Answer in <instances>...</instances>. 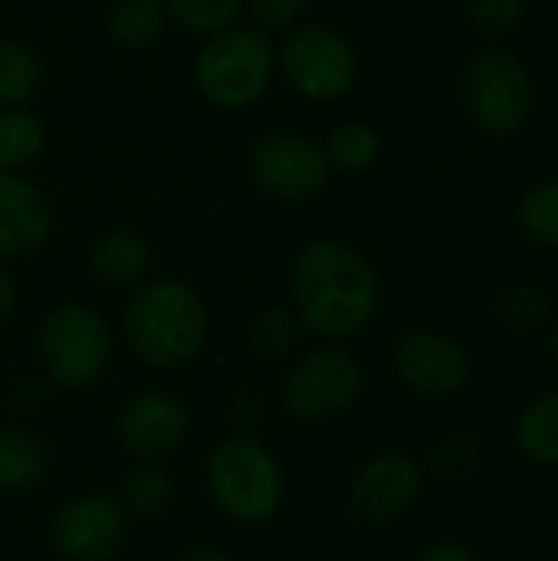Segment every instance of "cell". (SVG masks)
Returning a JSON list of instances; mask_svg holds the SVG:
<instances>
[{"mask_svg": "<svg viewBox=\"0 0 558 561\" xmlns=\"http://www.w3.org/2000/svg\"><path fill=\"white\" fill-rule=\"evenodd\" d=\"M289 302L303 329L339 342L372 325L382 283L362 250L335 237H316L293 260Z\"/></svg>", "mask_w": 558, "mask_h": 561, "instance_id": "1", "label": "cell"}, {"mask_svg": "<svg viewBox=\"0 0 558 561\" xmlns=\"http://www.w3.org/2000/svg\"><path fill=\"white\" fill-rule=\"evenodd\" d=\"M207 302L201 293L174 276L148 279L132 289L122 316V332L128 348L148 368H181L197 358L207 342Z\"/></svg>", "mask_w": 558, "mask_h": 561, "instance_id": "2", "label": "cell"}, {"mask_svg": "<svg viewBox=\"0 0 558 561\" xmlns=\"http://www.w3.org/2000/svg\"><path fill=\"white\" fill-rule=\"evenodd\" d=\"M191 79L201 99L220 112H247L276 85V43L250 23H234L201 39Z\"/></svg>", "mask_w": 558, "mask_h": 561, "instance_id": "3", "label": "cell"}, {"mask_svg": "<svg viewBox=\"0 0 558 561\" xmlns=\"http://www.w3.org/2000/svg\"><path fill=\"white\" fill-rule=\"evenodd\" d=\"M276 76L303 102H339L358 82V53L335 26L303 20L276 43Z\"/></svg>", "mask_w": 558, "mask_h": 561, "instance_id": "4", "label": "cell"}, {"mask_svg": "<svg viewBox=\"0 0 558 561\" xmlns=\"http://www.w3.org/2000/svg\"><path fill=\"white\" fill-rule=\"evenodd\" d=\"M207 493L227 519L257 526L276 516L283 503V473L260 440L240 434L210 454Z\"/></svg>", "mask_w": 558, "mask_h": 561, "instance_id": "5", "label": "cell"}, {"mask_svg": "<svg viewBox=\"0 0 558 561\" xmlns=\"http://www.w3.org/2000/svg\"><path fill=\"white\" fill-rule=\"evenodd\" d=\"M36 348L46 378L66 391H79L105 375L112 358V332L99 309L86 302H62L43 319Z\"/></svg>", "mask_w": 558, "mask_h": 561, "instance_id": "6", "label": "cell"}, {"mask_svg": "<svg viewBox=\"0 0 558 561\" xmlns=\"http://www.w3.org/2000/svg\"><path fill=\"white\" fill-rule=\"evenodd\" d=\"M247 174L263 197L280 204H306L329 187L332 164L322 141H316L312 135L273 128L250 145Z\"/></svg>", "mask_w": 558, "mask_h": 561, "instance_id": "7", "label": "cell"}, {"mask_svg": "<svg viewBox=\"0 0 558 561\" xmlns=\"http://www.w3.org/2000/svg\"><path fill=\"white\" fill-rule=\"evenodd\" d=\"M464 115L487 135H513L533 112V82L520 59L506 53H477L457 82Z\"/></svg>", "mask_w": 558, "mask_h": 561, "instance_id": "8", "label": "cell"}, {"mask_svg": "<svg viewBox=\"0 0 558 561\" xmlns=\"http://www.w3.org/2000/svg\"><path fill=\"white\" fill-rule=\"evenodd\" d=\"M362 394V368L342 348H316L303 355L283 378L280 401L293 417L329 421L345 414Z\"/></svg>", "mask_w": 558, "mask_h": 561, "instance_id": "9", "label": "cell"}, {"mask_svg": "<svg viewBox=\"0 0 558 561\" xmlns=\"http://www.w3.org/2000/svg\"><path fill=\"white\" fill-rule=\"evenodd\" d=\"M424 493V470L418 460L398 450L375 454L355 473L349 490V510L365 526H385L414 510Z\"/></svg>", "mask_w": 558, "mask_h": 561, "instance_id": "10", "label": "cell"}, {"mask_svg": "<svg viewBox=\"0 0 558 561\" xmlns=\"http://www.w3.org/2000/svg\"><path fill=\"white\" fill-rule=\"evenodd\" d=\"M128 536V516L118 500L82 496L62 506L53 519L49 539L66 561H109Z\"/></svg>", "mask_w": 558, "mask_h": 561, "instance_id": "11", "label": "cell"}, {"mask_svg": "<svg viewBox=\"0 0 558 561\" xmlns=\"http://www.w3.org/2000/svg\"><path fill=\"white\" fill-rule=\"evenodd\" d=\"M398 378L424 398H451L470 378V358L460 342L451 335L414 329L405 332L395 345Z\"/></svg>", "mask_w": 558, "mask_h": 561, "instance_id": "12", "label": "cell"}, {"mask_svg": "<svg viewBox=\"0 0 558 561\" xmlns=\"http://www.w3.org/2000/svg\"><path fill=\"white\" fill-rule=\"evenodd\" d=\"M53 233V197L26 174H0V263L39 253Z\"/></svg>", "mask_w": 558, "mask_h": 561, "instance_id": "13", "label": "cell"}, {"mask_svg": "<svg viewBox=\"0 0 558 561\" xmlns=\"http://www.w3.org/2000/svg\"><path fill=\"white\" fill-rule=\"evenodd\" d=\"M191 427L187 404L171 391H145L135 394L118 417L122 447L138 460H161L174 454Z\"/></svg>", "mask_w": 558, "mask_h": 561, "instance_id": "14", "label": "cell"}, {"mask_svg": "<svg viewBox=\"0 0 558 561\" xmlns=\"http://www.w3.org/2000/svg\"><path fill=\"white\" fill-rule=\"evenodd\" d=\"M89 273L109 289H138L155 273V247L132 227H109L86 250Z\"/></svg>", "mask_w": 558, "mask_h": 561, "instance_id": "15", "label": "cell"}, {"mask_svg": "<svg viewBox=\"0 0 558 561\" xmlns=\"http://www.w3.org/2000/svg\"><path fill=\"white\" fill-rule=\"evenodd\" d=\"M171 30L164 0H115L105 13V33L118 49L138 53Z\"/></svg>", "mask_w": 558, "mask_h": 561, "instance_id": "16", "label": "cell"}, {"mask_svg": "<svg viewBox=\"0 0 558 561\" xmlns=\"http://www.w3.org/2000/svg\"><path fill=\"white\" fill-rule=\"evenodd\" d=\"M46 151V122L30 105H0V174H26Z\"/></svg>", "mask_w": 558, "mask_h": 561, "instance_id": "17", "label": "cell"}, {"mask_svg": "<svg viewBox=\"0 0 558 561\" xmlns=\"http://www.w3.org/2000/svg\"><path fill=\"white\" fill-rule=\"evenodd\" d=\"M49 454L23 427H0V490L23 493L46 480Z\"/></svg>", "mask_w": 558, "mask_h": 561, "instance_id": "18", "label": "cell"}, {"mask_svg": "<svg viewBox=\"0 0 558 561\" xmlns=\"http://www.w3.org/2000/svg\"><path fill=\"white\" fill-rule=\"evenodd\" d=\"M516 447L533 467H558V391L529 401L516 421Z\"/></svg>", "mask_w": 558, "mask_h": 561, "instance_id": "19", "label": "cell"}, {"mask_svg": "<svg viewBox=\"0 0 558 561\" xmlns=\"http://www.w3.org/2000/svg\"><path fill=\"white\" fill-rule=\"evenodd\" d=\"M43 85V59L23 39H0V105H30Z\"/></svg>", "mask_w": 558, "mask_h": 561, "instance_id": "20", "label": "cell"}, {"mask_svg": "<svg viewBox=\"0 0 558 561\" xmlns=\"http://www.w3.org/2000/svg\"><path fill=\"white\" fill-rule=\"evenodd\" d=\"M322 148H326V158H329L332 171H352L355 174V171L372 168L382 158V135H378L375 125L358 122V118L355 122H339L326 135Z\"/></svg>", "mask_w": 558, "mask_h": 561, "instance_id": "21", "label": "cell"}, {"mask_svg": "<svg viewBox=\"0 0 558 561\" xmlns=\"http://www.w3.org/2000/svg\"><path fill=\"white\" fill-rule=\"evenodd\" d=\"M174 500V480L168 477V470L148 463V467H135L125 483H122V500L118 506L125 510V516L135 519H158L168 513Z\"/></svg>", "mask_w": 558, "mask_h": 561, "instance_id": "22", "label": "cell"}, {"mask_svg": "<svg viewBox=\"0 0 558 561\" xmlns=\"http://www.w3.org/2000/svg\"><path fill=\"white\" fill-rule=\"evenodd\" d=\"M171 26L204 39L247 16V0H164Z\"/></svg>", "mask_w": 558, "mask_h": 561, "instance_id": "23", "label": "cell"}, {"mask_svg": "<svg viewBox=\"0 0 558 561\" xmlns=\"http://www.w3.org/2000/svg\"><path fill=\"white\" fill-rule=\"evenodd\" d=\"M553 302L543 289L529 286V283H516V286H503L493 299V316L503 329L510 332H536L549 322Z\"/></svg>", "mask_w": 558, "mask_h": 561, "instance_id": "24", "label": "cell"}, {"mask_svg": "<svg viewBox=\"0 0 558 561\" xmlns=\"http://www.w3.org/2000/svg\"><path fill=\"white\" fill-rule=\"evenodd\" d=\"M299 339H303V322L289 306H270L257 312L250 325V348L270 362L289 358L299 348Z\"/></svg>", "mask_w": 558, "mask_h": 561, "instance_id": "25", "label": "cell"}, {"mask_svg": "<svg viewBox=\"0 0 558 561\" xmlns=\"http://www.w3.org/2000/svg\"><path fill=\"white\" fill-rule=\"evenodd\" d=\"M520 227L539 247H558V178L536 184L520 204Z\"/></svg>", "mask_w": 558, "mask_h": 561, "instance_id": "26", "label": "cell"}, {"mask_svg": "<svg viewBox=\"0 0 558 561\" xmlns=\"http://www.w3.org/2000/svg\"><path fill=\"white\" fill-rule=\"evenodd\" d=\"M480 463V437L474 431H454L431 450V470L441 477H464Z\"/></svg>", "mask_w": 558, "mask_h": 561, "instance_id": "27", "label": "cell"}, {"mask_svg": "<svg viewBox=\"0 0 558 561\" xmlns=\"http://www.w3.org/2000/svg\"><path fill=\"white\" fill-rule=\"evenodd\" d=\"M312 0H247L250 26L263 30L266 36H283L299 26L309 13Z\"/></svg>", "mask_w": 558, "mask_h": 561, "instance_id": "28", "label": "cell"}, {"mask_svg": "<svg viewBox=\"0 0 558 561\" xmlns=\"http://www.w3.org/2000/svg\"><path fill=\"white\" fill-rule=\"evenodd\" d=\"M529 10V0H470L467 20L480 36H500L510 33L523 13Z\"/></svg>", "mask_w": 558, "mask_h": 561, "instance_id": "29", "label": "cell"}, {"mask_svg": "<svg viewBox=\"0 0 558 561\" xmlns=\"http://www.w3.org/2000/svg\"><path fill=\"white\" fill-rule=\"evenodd\" d=\"M43 385H39V378H20L16 381V388H13V404L20 408V411H36L39 404H43Z\"/></svg>", "mask_w": 558, "mask_h": 561, "instance_id": "30", "label": "cell"}, {"mask_svg": "<svg viewBox=\"0 0 558 561\" xmlns=\"http://www.w3.org/2000/svg\"><path fill=\"white\" fill-rule=\"evenodd\" d=\"M421 561H477V556L460 542H437L421 556Z\"/></svg>", "mask_w": 558, "mask_h": 561, "instance_id": "31", "label": "cell"}, {"mask_svg": "<svg viewBox=\"0 0 558 561\" xmlns=\"http://www.w3.org/2000/svg\"><path fill=\"white\" fill-rule=\"evenodd\" d=\"M230 417H234V424L247 434V431L257 427V421H260V404H257L253 398H240V401L230 404Z\"/></svg>", "mask_w": 558, "mask_h": 561, "instance_id": "32", "label": "cell"}, {"mask_svg": "<svg viewBox=\"0 0 558 561\" xmlns=\"http://www.w3.org/2000/svg\"><path fill=\"white\" fill-rule=\"evenodd\" d=\"M13 306H16V286L13 276L7 273V263H0V325L13 316Z\"/></svg>", "mask_w": 558, "mask_h": 561, "instance_id": "33", "label": "cell"}, {"mask_svg": "<svg viewBox=\"0 0 558 561\" xmlns=\"http://www.w3.org/2000/svg\"><path fill=\"white\" fill-rule=\"evenodd\" d=\"M178 561H234L224 549H214V546H197V549H187Z\"/></svg>", "mask_w": 558, "mask_h": 561, "instance_id": "34", "label": "cell"}, {"mask_svg": "<svg viewBox=\"0 0 558 561\" xmlns=\"http://www.w3.org/2000/svg\"><path fill=\"white\" fill-rule=\"evenodd\" d=\"M549 352H553V362H556L558 368V322L556 329H553V339H549Z\"/></svg>", "mask_w": 558, "mask_h": 561, "instance_id": "35", "label": "cell"}]
</instances>
